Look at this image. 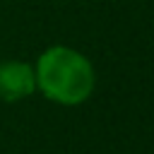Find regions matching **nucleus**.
I'll return each instance as SVG.
<instances>
[{
  "label": "nucleus",
  "instance_id": "obj_1",
  "mask_svg": "<svg viewBox=\"0 0 154 154\" xmlns=\"http://www.w3.org/2000/svg\"><path fill=\"white\" fill-rule=\"evenodd\" d=\"M36 89L53 103L77 106L84 103L94 87L96 72L89 58L70 46H51L34 63Z\"/></svg>",
  "mask_w": 154,
  "mask_h": 154
},
{
  "label": "nucleus",
  "instance_id": "obj_2",
  "mask_svg": "<svg viewBox=\"0 0 154 154\" xmlns=\"http://www.w3.org/2000/svg\"><path fill=\"white\" fill-rule=\"evenodd\" d=\"M36 91V75L34 65L22 60H5L0 63V101H22Z\"/></svg>",
  "mask_w": 154,
  "mask_h": 154
}]
</instances>
